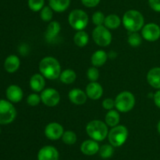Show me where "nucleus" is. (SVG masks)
Returning a JSON list of instances; mask_svg holds the SVG:
<instances>
[{
  "label": "nucleus",
  "instance_id": "f257e3e1",
  "mask_svg": "<svg viewBox=\"0 0 160 160\" xmlns=\"http://www.w3.org/2000/svg\"><path fill=\"white\" fill-rule=\"evenodd\" d=\"M39 70L45 78L51 80L58 78L61 74L60 64L52 56L44 57L40 61Z\"/></svg>",
  "mask_w": 160,
  "mask_h": 160
},
{
  "label": "nucleus",
  "instance_id": "f03ea898",
  "mask_svg": "<svg viewBox=\"0 0 160 160\" xmlns=\"http://www.w3.org/2000/svg\"><path fill=\"white\" fill-rule=\"evenodd\" d=\"M144 17L139 11L131 9L127 11L123 17V24L131 32H137L144 27Z\"/></svg>",
  "mask_w": 160,
  "mask_h": 160
},
{
  "label": "nucleus",
  "instance_id": "7ed1b4c3",
  "mask_svg": "<svg viewBox=\"0 0 160 160\" xmlns=\"http://www.w3.org/2000/svg\"><path fill=\"white\" fill-rule=\"evenodd\" d=\"M88 135L95 141H102L107 136L108 127L105 122L100 120H93L86 126Z\"/></svg>",
  "mask_w": 160,
  "mask_h": 160
},
{
  "label": "nucleus",
  "instance_id": "20e7f679",
  "mask_svg": "<svg viewBox=\"0 0 160 160\" xmlns=\"http://www.w3.org/2000/svg\"><path fill=\"white\" fill-rule=\"evenodd\" d=\"M135 104V97L129 91H123L115 99V107L120 112H128Z\"/></svg>",
  "mask_w": 160,
  "mask_h": 160
},
{
  "label": "nucleus",
  "instance_id": "39448f33",
  "mask_svg": "<svg viewBox=\"0 0 160 160\" xmlns=\"http://www.w3.org/2000/svg\"><path fill=\"white\" fill-rule=\"evenodd\" d=\"M68 20L69 24L73 29L82 31L88 24V16L82 9H73L69 15Z\"/></svg>",
  "mask_w": 160,
  "mask_h": 160
},
{
  "label": "nucleus",
  "instance_id": "423d86ee",
  "mask_svg": "<svg viewBox=\"0 0 160 160\" xmlns=\"http://www.w3.org/2000/svg\"><path fill=\"white\" fill-rule=\"evenodd\" d=\"M128 136V130L126 126L117 125L112 127L108 133L109 141L113 147H120L126 142Z\"/></svg>",
  "mask_w": 160,
  "mask_h": 160
},
{
  "label": "nucleus",
  "instance_id": "0eeeda50",
  "mask_svg": "<svg viewBox=\"0 0 160 160\" xmlns=\"http://www.w3.org/2000/svg\"><path fill=\"white\" fill-rule=\"evenodd\" d=\"M17 116L15 107L10 101L0 99V124L7 125L11 123Z\"/></svg>",
  "mask_w": 160,
  "mask_h": 160
},
{
  "label": "nucleus",
  "instance_id": "6e6552de",
  "mask_svg": "<svg viewBox=\"0 0 160 160\" xmlns=\"http://www.w3.org/2000/svg\"><path fill=\"white\" fill-rule=\"evenodd\" d=\"M92 37L95 43L100 46H107L112 42L111 32L103 25L96 26L92 32Z\"/></svg>",
  "mask_w": 160,
  "mask_h": 160
},
{
  "label": "nucleus",
  "instance_id": "1a4fd4ad",
  "mask_svg": "<svg viewBox=\"0 0 160 160\" xmlns=\"http://www.w3.org/2000/svg\"><path fill=\"white\" fill-rule=\"evenodd\" d=\"M40 97L42 103L48 107L56 106L60 100L59 92L52 88H48L42 90Z\"/></svg>",
  "mask_w": 160,
  "mask_h": 160
},
{
  "label": "nucleus",
  "instance_id": "9d476101",
  "mask_svg": "<svg viewBox=\"0 0 160 160\" xmlns=\"http://www.w3.org/2000/svg\"><path fill=\"white\" fill-rule=\"evenodd\" d=\"M142 37L149 42H155L160 38V27L155 23L144 25L142 30Z\"/></svg>",
  "mask_w": 160,
  "mask_h": 160
},
{
  "label": "nucleus",
  "instance_id": "9b49d317",
  "mask_svg": "<svg viewBox=\"0 0 160 160\" xmlns=\"http://www.w3.org/2000/svg\"><path fill=\"white\" fill-rule=\"evenodd\" d=\"M63 127L58 122H51L45 129V134L48 139L56 141L62 137L63 134Z\"/></svg>",
  "mask_w": 160,
  "mask_h": 160
},
{
  "label": "nucleus",
  "instance_id": "f8f14e48",
  "mask_svg": "<svg viewBox=\"0 0 160 160\" xmlns=\"http://www.w3.org/2000/svg\"><path fill=\"white\" fill-rule=\"evenodd\" d=\"M59 152L53 146H45L39 150L38 160H58Z\"/></svg>",
  "mask_w": 160,
  "mask_h": 160
},
{
  "label": "nucleus",
  "instance_id": "ddd939ff",
  "mask_svg": "<svg viewBox=\"0 0 160 160\" xmlns=\"http://www.w3.org/2000/svg\"><path fill=\"white\" fill-rule=\"evenodd\" d=\"M6 97L11 103H18L23 99V90L17 85H10L6 89Z\"/></svg>",
  "mask_w": 160,
  "mask_h": 160
},
{
  "label": "nucleus",
  "instance_id": "4468645a",
  "mask_svg": "<svg viewBox=\"0 0 160 160\" xmlns=\"http://www.w3.org/2000/svg\"><path fill=\"white\" fill-rule=\"evenodd\" d=\"M103 89L97 82H91L86 87V94L92 100H98L102 96Z\"/></svg>",
  "mask_w": 160,
  "mask_h": 160
},
{
  "label": "nucleus",
  "instance_id": "2eb2a0df",
  "mask_svg": "<svg viewBox=\"0 0 160 160\" xmlns=\"http://www.w3.org/2000/svg\"><path fill=\"white\" fill-rule=\"evenodd\" d=\"M69 99L72 103L77 105L84 104L87 100V94L80 89H73L68 94Z\"/></svg>",
  "mask_w": 160,
  "mask_h": 160
},
{
  "label": "nucleus",
  "instance_id": "dca6fc26",
  "mask_svg": "<svg viewBox=\"0 0 160 160\" xmlns=\"http://www.w3.org/2000/svg\"><path fill=\"white\" fill-rule=\"evenodd\" d=\"M99 145L97 141L94 140H87L82 143L81 146V151L86 155H93L98 153L99 151Z\"/></svg>",
  "mask_w": 160,
  "mask_h": 160
},
{
  "label": "nucleus",
  "instance_id": "f3484780",
  "mask_svg": "<svg viewBox=\"0 0 160 160\" xmlns=\"http://www.w3.org/2000/svg\"><path fill=\"white\" fill-rule=\"evenodd\" d=\"M61 26L58 21H52L47 27L45 38L48 42H51L56 39L60 32Z\"/></svg>",
  "mask_w": 160,
  "mask_h": 160
},
{
  "label": "nucleus",
  "instance_id": "a211bd4d",
  "mask_svg": "<svg viewBox=\"0 0 160 160\" xmlns=\"http://www.w3.org/2000/svg\"><path fill=\"white\" fill-rule=\"evenodd\" d=\"M45 85V77L42 74H34L30 79V86L34 92H42Z\"/></svg>",
  "mask_w": 160,
  "mask_h": 160
},
{
  "label": "nucleus",
  "instance_id": "6ab92c4d",
  "mask_svg": "<svg viewBox=\"0 0 160 160\" xmlns=\"http://www.w3.org/2000/svg\"><path fill=\"white\" fill-rule=\"evenodd\" d=\"M147 81L153 88L160 89V67H153L148 72Z\"/></svg>",
  "mask_w": 160,
  "mask_h": 160
},
{
  "label": "nucleus",
  "instance_id": "aec40b11",
  "mask_svg": "<svg viewBox=\"0 0 160 160\" xmlns=\"http://www.w3.org/2000/svg\"><path fill=\"white\" fill-rule=\"evenodd\" d=\"M20 59L16 55H9L6 57L4 62V67L6 71L9 73H13L17 72L20 67Z\"/></svg>",
  "mask_w": 160,
  "mask_h": 160
},
{
  "label": "nucleus",
  "instance_id": "412c9836",
  "mask_svg": "<svg viewBox=\"0 0 160 160\" xmlns=\"http://www.w3.org/2000/svg\"><path fill=\"white\" fill-rule=\"evenodd\" d=\"M70 0H49V6L53 11L62 13L70 6Z\"/></svg>",
  "mask_w": 160,
  "mask_h": 160
},
{
  "label": "nucleus",
  "instance_id": "4be33fe9",
  "mask_svg": "<svg viewBox=\"0 0 160 160\" xmlns=\"http://www.w3.org/2000/svg\"><path fill=\"white\" fill-rule=\"evenodd\" d=\"M92 64L95 67L102 66L107 61V53L104 50H97L92 56Z\"/></svg>",
  "mask_w": 160,
  "mask_h": 160
},
{
  "label": "nucleus",
  "instance_id": "5701e85b",
  "mask_svg": "<svg viewBox=\"0 0 160 160\" xmlns=\"http://www.w3.org/2000/svg\"><path fill=\"white\" fill-rule=\"evenodd\" d=\"M105 120H106V125L109 126H117L120 122V114L115 110H109L106 115Z\"/></svg>",
  "mask_w": 160,
  "mask_h": 160
},
{
  "label": "nucleus",
  "instance_id": "b1692460",
  "mask_svg": "<svg viewBox=\"0 0 160 160\" xmlns=\"http://www.w3.org/2000/svg\"><path fill=\"white\" fill-rule=\"evenodd\" d=\"M121 24V20L116 14H109L105 19L104 24L108 29H116Z\"/></svg>",
  "mask_w": 160,
  "mask_h": 160
},
{
  "label": "nucleus",
  "instance_id": "393cba45",
  "mask_svg": "<svg viewBox=\"0 0 160 160\" xmlns=\"http://www.w3.org/2000/svg\"><path fill=\"white\" fill-rule=\"evenodd\" d=\"M89 40L88 35L84 31H78L73 37L74 43L79 47H84L88 44Z\"/></svg>",
  "mask_w": 160,
  "mask_h": 160
},
{
  "label": "nucleus",
  "instance_id": "a878e982",
  "mask_svg": "<svg viewBox=\"0 0 160 160\" xmlns=\"http://www.w3.org/2000/svg\"><path fill=\"white\" fill-rule=\"evenodd\" d=\"M76 73H75L74 71L71 70V69L64 70L63 72H61L60 76H59L60 81L65 84H71L76 80Z\"/></svg>",
  "mask_w": 160,
  "mask_h": 160
},
{
  "label": "nucleus",
  "instance_id": "bb28decb",
  "mask_svg": "<svg viewBox=\"0 0 160 160\" xmlns=\"http://www.w3.org/2000/svg\"><path fill=\"white\" fill-rule=\"evenodd\" d=\"M99 155L102 158H109L112 156L114 152L113 146L111 144H104L99 148Z\"/></svg>",
  "mask_w": 160,
  "mask_h": 160
},
{
  "label": "nucleus",
  "instance_id": "cd10ccee",
  "mask_svg": "<svg viewBox=\"0 0 160 160\" xmlns=\"http://www.w3.org/2000/svg\"><path fill=\"white\" fill-rule=\"evenodd\" d=\"M62 141L65 143L66 144L68 145H72L74 144L77 141V135L74 132L71 131V130H67V131L64 132L62 136Z\"/></svg>",
  "mask_w": 160,
  "mask_h": 160
},
{
  "label": "nucleus",
  "instance_id": "c85d7f7f",
  "mask_svg": "<svg viewBox=\"0 0 160 160\" xmlns=\"http://www.w3.org/2000/svg\"><path fill=\"white\" fill-rule=\"evenodd\" d=\"M28 7L34 12L42 10L44 7L45 4V0H28Z\"/></svg>",
  "mask_w": 160,
  "mask_h": 160
},
{
  "label": "nucleus",
  "instance_id": "c756f323",
  "mask_svg": "<svg viewBox=\"0 0 160 160\" xmlns=\"http://www.w3.org/2000/svg\"><path fill=\"white\" fill-rule=\"evenodd\" d=\"M128 43L131 45V46H138L139 45H141L142 41V38L138 33L137 32H132L131 35H129L128 36Z\"/></svg>",
  "mask_w": 160,
  "mask_h": 160
},
{
  "label": "nucleus",
  "instance_id": "7c9ffc66",
  "mask_svg": "<svg viewBox=\"0 0 160 160\" xmlns=\"http://www.w3.org/2000/svg\"><path fill=\"white\" fill-rule=\"evenodd\" d=\"M40 17L44 21H49L53 17V10L50 6H44L40 12Z\"/></svg>",
  "mask_w": 160,
  "mask_h": 160
},
{
  "label": "nucleus",
  "instance_id": "2f4dec72",
  "mask_svg": "<svg viewBox=\"0 0 160 160\" xmlns=\"http://www.w3.org/2000/svg\"><path fill=\"white\" fill-rule=\"evenodd\" d=\"M105 19H106V17L101 11H97V12L94 13V14L92 15V21L96 26L104 24Z\"/></svg>",
  "mask_w": 160,
  "mask_h": 160
},
{
  "label": "nucleus",
  "instance_id": "473e14b6",
  "mask_svg": "<svg viewBox=\"0 0 160 160\" xmlns=\"http://www.w3.org/2000/svg\"><path fill=\"white\" fill-rule=\"evenodd\" d=\"M87 76L91 82H96L99 77V72L98 68L95 66L89 67L87 72Z\"/></svg>",
  "mask_w": 160,
  "mask_h": 160
},
{
  "label": "nucleus",
  "instance_id": "72a5a7b5",
  "mask_svg": "<svg viewBox=\"0 0 160 160\" xmlns=\"http://www.w3.org/2000/svg\"><path fill=\"white\" fill-rule=\"evenodd\" d=\"M41 97L39 95H38L37 93H31L27 98V103L28 104V105L31 107H35L37 105L39 104L41 101Z\"/></svg>",
  "mask_w": 160,
  "mask_h": 160
},
{
  "label": "nucleus",
  "instance_id": "f704fd0d",
  "mask_svg": "<svg viewBox=\"0 0 160 160\" xmlns=\"http://www.w3.org/2000/svg\"><path fill=\"white\" fill-rule=\"evenodd\" d=\"M102 107L106 110H112L115 107V100L111 98H106L102 101Z\"/></svg>",
  "mask_w": 160,
  "mask_h": 160
},
{
  "label": "nucleus",
  "instance_id": "c9c22d12",
  "mask_svg": "<svg viewBox=\"0 0 160 160\" xmlns=\"http://www.w3.org/2000/svg\"><path fill=\"white\" fill-rule=\"evenodd\" d=\"M148 4L152 10L160 13V0H148Z\"/></svg>",
  "mask_w": 160,
  "mask_h": 160
},
{
  "label": "nucleus",
  "instance_id": "e433bc0d",
  "mask_svg": "<svg viewBox=\"0 0 160 160\" xmlns=\"http://www.w3.org/2000/svg\"><path fill=\"white\" fill-rule=\"evenodd\" d=\"M81 3L84 6L88 8L95 7L100 3V0H81Z\"/></svg>",
  "mask_w": 160,
  "mask_h": 160
},
{
  "label": "nucleus",
  "instance_id": "4c0bfd02",
  "mask_svg": "<svg viewBox=\"0 0 160 160\" xmlns=\"http://www.w3.org/2000/svg\"><path fill=\"white\" fill-rule=\"evenodd\" d=\"M153 99H154V102L155 104H156V106L160 108V89H159V90L154 94Z\"/></svg>",
  "mask_w": 160,
  "mask_h": 160
},
{
  "label": "nucleus",
  "instance_id": "58836bf2",
  "mask_svg": "<svg viewBox=\"0 0 160 160\" xmlns=\"http://www.w3.org/2000/svg\"><path fill=\"white\" fill-rule=\"evenodd\" d=\"M157 130H158V132H159V133L160 134V120L159 121V122H158V125H157Z\"/></svg>",
  "mask_w": 160,
  "mask_h": 160
}]
</instances>
